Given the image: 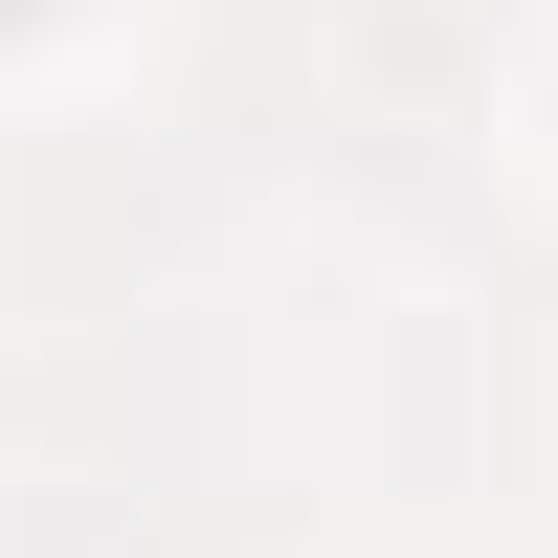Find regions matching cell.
<instances>
[{
    "mask_svg": "<svg viewBox=\"0 0 558 558\" xmlns=\"http://www.w3.org/2000/svg\"><path fill=\"white\" fill-rule=\"evenodd\" d=\"M23 23H45V0H0V45H23Z\"/></svg>",
    "mask_w": 558,
    "mask_h": 558,
    "instance_id": "1",
    "label": "cell"
}]
</instances>
